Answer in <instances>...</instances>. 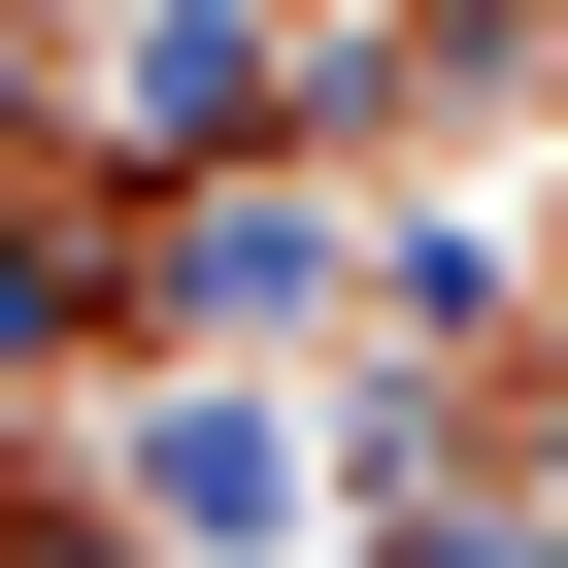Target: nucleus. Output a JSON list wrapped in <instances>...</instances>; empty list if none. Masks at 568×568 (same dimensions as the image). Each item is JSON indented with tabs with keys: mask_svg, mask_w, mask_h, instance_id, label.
Instances as JSON below:
<instances>
[{
	"mask_svg": "<svg viewBox=\"0 0 568 568\" xmlns=\"http://www.w3.org/2000/svg\"><path fill=\"white\" fill-rule=\"evenodd\" d=\"M134 468H168V535H201V568H267V535H302V435H267V402H168Z\"/></svg>",
	"mask_w": 568,
	"mask_h": 568,
	"instance_id": "f257e3e1",
	"label": "nucleus"
}]
</instances>
